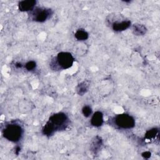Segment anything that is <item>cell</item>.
Returning a JSON list of instances; mask_svg holds the SVG:
<instances>
[{
    "instance_id": "obj_4",
    "label": "cell",
    "mask_w": 160,
    "mask_h": 160,
    "mask_svg": "<svg viewBox=\"0 0 160 160\" xmlns=\"http://www.w3.org/2000/svg\"><path fill=\"white\" fill-rule=\"evenodd\" d=\"M114 124L121 129H131L135 126V120L131 115L120 114L114 118Z\"/></svg>"
},
{
    "instance_id": "obj_2",
    "label": "cell",
    "mask_w": 160,
    "mask_h": 160,
    "mask_svg": "<svg viewBox=\"0 0 160 160\" xmlns=\"http://www.w3.org/2000/svg\"><path fill=\"white\" fill-rule=\"evenodd\" d=\"M74 57L68 52H61L51 61V66L53 69H66L71 68L74 63Z\"/></svg>"
},
{
    "instance_id": "obj_17",
    "label": "cell",
    "mask_w": 160,
    "mask_h": 160,
    "mask_svg": "<svg viewBox=\"0 0 160 160\" xmlns=\"http://www.w3.org/2000/svg\"><path fill=\"white\" fill-rule=\"evenodd\" d=\"M16 66L18 67V68H21V67H22V65H21V63L18 62V63H16Z\"/></svg>"
},
{
    "instance_id": "obj_10",
    "label": "cell",
    "mask_w": 160,
    "mask_h": 160,
    "mask_svg": "<svg viewBox=\"0 0 160 160\" xmlns=\"http://www.w3.org/2000/svg\"><path fill=\"white\" fill-rule=\"evenodd\" d=\"M102 144V143L101 138L99 136H96L92 141L90 145V148L92 151H93L94 153H96L98 151H99V149H101Z\"/></svg>"
},
{
    "instance_id": "obj_13",
    "label": "cell",
    "mask_w": 160,
    "mask_h": 160,
    "mask_svg": "<svg viewBox=\"0 0 160 160\" xmlns=\"http://www.w3.org/2000/svg\"><path fill=\"white\" fill-rule=\"evenodd\" d=\"M159 130L158 128H152L146 131L145 134V138L148 140L154 139L158 134Z\"/></svg>"
},
{
    "instance_id": "obj_11",
    "label": "cell",
    "mask_w": 160,
    "mask_h": 160,
    "mask_svg": "<svg viewBox=\"0 0 160 160\" xmlns=\"http://www.w3.org/2000/svg\"><path fill=\"white\" fill-rule=\"evenodd\" d=\"M74 37L77 40L79 41H86L89 38V34L88 32L84 29H79L76 31L74 34Z\"/></svg>"
},
{
    "instance_id": "obj_15",
    "label": "cell",
    "mask_w": 160,
    "mask_h": 160,
    "mask_svg": "<svg viewBox=\"0 0 160 160\" xmlns=\"http://www.w3.org/2000/svg\"><path fill=\"white\" fill-rule=\"evenodd\" d=\"M24 67L28 71H32L36 67V62L34 61H29L26 63Z\"/></svg>"
},
{
    "instance_id": "obj_5",
    "label": "cell",
    "mask_w": 160,
    "mask_h": 160,
    "mask_svg": "<svg viewBox=\"0 0 160 160\" xmlns=\"http://www.w3.org/2000/svg\"><path fill=\"white\" fill-rule=\"evenodd\" d=\"M51 15V9L46 8H36L31 11L32 19L38 22H45L50 18Z\"/></svg>"
},
{
    "instance_id": "obj_1",
    "label": "cell",
    "mask_w": 160,
    "mask_h": 160,
    "mask_svg": "<svg viewBox=\"0 0 160 160\" xmlns=\"http://www.w3.org/2000/svg\"><path fill=\"white\" fill-rule=\"evenodd\" d=\"M69 119L64 112H58L52 115L42 128V133L46 136H52L56 131L64 129L68 124Z\"/></svg>"
},
{
    "instance_id": "obj_6",
    "label": "cell",
    "mask_w": 160,
    "mask_h": 160,
    "mask_svg": "<svg viewBox=\"0 0 160 160\" xmlns=\"http://www.w3.org/2000/svg\"><path fill=\"white\" fill-rule=\"evenodd\" d=\"M36 4V1L34 0L21 1L18 3V8L20 11L22 12H31Z\"/></svg>"
},
{
    "instance_id": "obj_16",
    "label": "cell",
    "mask_w": 160,
    "mask_h": 160,
    "mask_svg": "<svg viewBox=\"0 0 160 160\" xmlns=\"http://www.w3.org/2000/svg\"><path fill=\"white\" fill-rule=\"evenodd\" d=\"M141 156L144 158V159H148L151 157V153L149 151H144L141 154Z\"/></svg>"
},
{
    "instance_id": "obj_3",
    "label": "cell",
    "mask_w": 160,
    "mask_h": 160,
    "mask_svg": "<svg viewBox=\"0 0 160 160\" xmlns=\"http://www.w3.org/2000/svg\"><path fill=\"white\" fill-rule=\"evenodd\" d=\"M23 132V129L21 125L17 123H10L5 126L2 131V135L8 141L17 142L21 139Z\"/></svg>"
},
{
    "instance_id": "obj_8",
    "label": "cell",
    "mask_w": 160,
    "mask_h": 160,
    "mask_svg": "<svg viewBox=\"0 0 160 160\" xmlns=\"http://www.w3.org/2000/svg\"><path fill=\"white\" fill-rule=\"evenodd\" d=\"M104 122L103 114L101 111L95 112L91 119V124L94 127H100Z\"/></svg>"
},
{
    "instance_id": "obj_9",
    "label": "cell",
    "mask_w": 160,
    "mask_h": 160,
    "mask_svg": "<svg viewBox=\"0 0 160 160\" xmlns=\"http://www.w3.org/2000/svg\"><path fill=\"white\" fill-rule=\"evenodd\" d=\"M132 32L136 36L144 35L147 31L146 28L141 24H134L132 25Z\"/></svg>"
},
{
    "instance_id": "obj_12",
    "label": "cell",
    "mask_w": 160,
    "mask_h": 160,
    "mask_svg": "<svg viewBox=\"0 0 160 160\" xmlns=\"http://www.w3.org/2000/svg\"><path fill=\"white\" fill-rule=\"evenodd\" d=\"M88 88H89L88 84L85 81L79 83L76 88L77 93L80 96H82L88 91Z\"/></svg>"
},
{
    "instance_id": "obj_14",
    "label": "cell",
    "mask_w": 160,
    "mask_h": 160,
    "mask_svg": "<svg viewBox=\"0 0 160 160\" xmlns=\"http://www.w3.org/2000/svg\"><path fill=\"white\" fill-rule=\"evenodd\" d=\"M92 108H91L90 106L85 105L82 108V113L83 116L86 118L89 117L92 114Z\"/></svg>"
},
{
    "instance_id": "obj_7",
    "label": "cell",
    "mask_w": 160,
    "mask_h": 160,
    "mask_svg": "<svg viewBox=\"0 0 160 160\" xmlns=\"http://www.w3.org/2000/svg\"><path fill=\"white\" fill-rule=\"evenodd\" d=\"M131 26V21L129 20H122L113 22L112 24V28L114 31L120 32L123 31Z\"/></svg>"
}]
</instances>
